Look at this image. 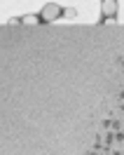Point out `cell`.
Here are the masks:
<instances>
[{"label":"cell","instance_id":"cell-1","mask_svg":"<svg viewBox=\"0 0 124 155\" xmlns=\"http://www.w3.org/2000/svg\"><path fill=\"white\" fill-rule=\"evenodd\" d=\"M40 17H42V21H56L63 17V7L56 5V2H47L42 7V12H40Z\"/></svg>","mask_w":124,"mask_h":155},{"label":"cell","instance_id":"cell-2","mask_svg":"<svg viewBox=\"0 0 124 155\" xmlns=\"http://www.w3.org/2000/svg\"><path fill=\"white\" fill-rule=\"evenodd\" d=\"M117 10H119L117 0H101V14L103 17H115Z\"/></svg>","mask_w":124,"mask_h":155},{"label":"cell","instance_id":"cell-3","mask_svg":"<svg viewBox=\"0 0 124 155\" xmlns=\"http://www.w3.org/2000/svg\"><path fill=\"white\" fill-rule=\"evenodd\" d=\"M19 21L24 26H38L40 21H42V17H40V14H28V17H21Z\"/></svg>","mask_w":124,"mask_h":155},{"label":"cell","instance_id":"cell-4","mask_svg":"<svg viewBox=\"0 0 124 155\" xmlns=\"http://www.w3.org/2000/svg\"><path fill=\"white\" fill-rule=\"evenodd\" d=\"M63 17H66V19H75L77 10H75V7H66V10H63Z\"/></svg>","mask_w":124,"mask_h":155}]
</instances>
